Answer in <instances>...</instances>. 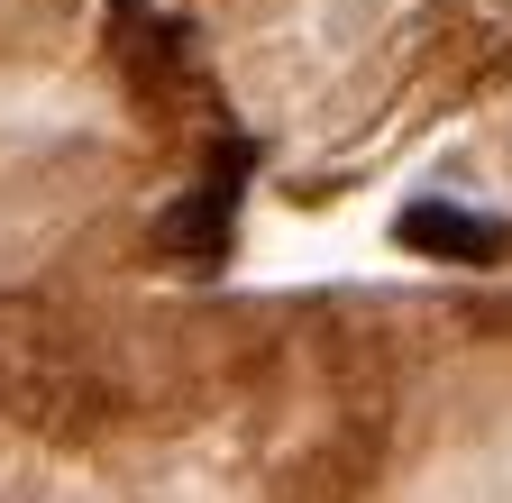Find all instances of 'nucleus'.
Listing matches in <instances>:
<instances>
[{
	"instance_id": "obj_1",
	"label": "nucleus",
	"mask_w": 512,
	"mask_h": 503,
	"mask_svg": "<svg viewBox=\"0 0 512 503\" xmlns=\"http://www.w3.org/2000/svg\"><path fill=\"white\" fill-rule=\"evenodd\" d=\"M485 10H494V19H512V0H485Z\"/></svg>"
}]
</instances>
